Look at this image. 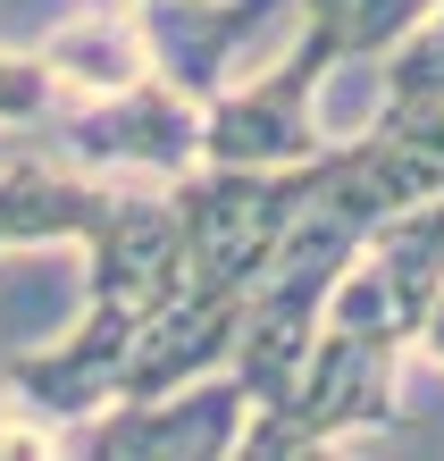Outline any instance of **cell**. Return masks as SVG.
Returning <instances> with one entry per match:
<instances>
[{"mask_svg":"<svg viewBox=\"0 0 444 461\" xmlns=\"http://www.w3.org/2000/svg\"><path fill=\"white\" fill-rule=\"evenodd\" d=\"M134 328H143V311L93 303V294H85V319H76L59 344L17 352V361L0 369V394H17L25 411L50 420L59 445H68V428H85L101 402L118 394V369H126V352H134Z\"/></svg>","mask_w":444,"mask_h":461,"instance_id":"obj_5","label":"cell"},{"mask_svg":"<svg viewBox=\"0 0 444 461\" xmlns=\"http://www.w3.org/2000/svg\"><path fill=\"white\" fill-rule=\"evenodd\" d=\"M436 17H444V0H436Z\"/></svg>","mask_w":444,"mask_h":461,"instance_id":"obj_13","label":"cell"},{"mask_svg":"<svg viewBox=\"0 0 444 461\" xmlns=\"http://www.w3.org/2000/svg\"><path fill=\"white\" fill-rule=\"evenodd\" d=\"M403 344H377V336H352V328H327L311 352H302L294 386L260 402L252 420H243V461H276V453H327L344 437H377V428L403 420Z\"/></svg>","mask_w":444,"mask_h":461,"instance_id":"obj_2","label":"cell"},{"mask_svg":"<svg viewBox=\"0 0 444 461\" xmlns=\"http://www.w3.org/2000/svg\"><path fill=\"white\" fill-rule=\"evenodd\" d=\"M411 352H420V361H436V369H444V294H436V303L420 311V328H411Z\"/></svg>","mask_w":444,"mask_h":461,"instance_id":"obj_12","label":"cell"},{"mask_svg":"<svg viewBox=\"0 0 444 461\" xmlns=\"http://www.w3.org/2000/svg\"><path fill=\"white\" fill-rule=\"evenodd\" d=\"M436 0H294V25L327 50H394Z\"/></svg>","mask_w":444,"mask_h":461,"instance_id":"obj_9","label":"cell"},{"mask_svg":"<svg viewBox=\"0 0 444 461\" xmlns=\"http://www.w3.org/2000/svg\"><path fill=\"white\" fill-rule=\"evenodd\" d=\"M0 453H42V461H59L68 445H59V428H50V420H34L17 394H0Z\"/></svg>","mask_w":444,"mask_h":461,"instance_id":"obj_11","label":"cell"},{"mask_svg":"<svg viewBox=\"0 0 444 461\" xmlns=\"http://www.w3.org/2000/svg\"><path fill=\"white\" fill-rule=\"evenodd\" d=\"M252 394L227 369L185 377L168 394H109L85 428H68V453H109V461H143V453H177V461H227L243 445Z\"/></svg>","mask_w":444,"mask_h":461,"instance_id":"obj_4","label":"cell"},{"mask_svg":"<svg viewBox=\"0 0 444 461\" xmlns=\"http://www.w3.org/2000/svg\"><path fill=\"white\" fill-rule=\"evenodd\" d=\"M311 202V159L294 168H235V159H193L168 176V210L185 235V285L252 294L268 260L285 252V235Z\"/></svg>","mask_w":444,"mask_h":461,"instance_id":"obj_1","label":"cell"},{"mask_svg":"<svg viewBox=\"0 0 444 461\" xmlns=\"http://www.w3.org/2000/svg\"><path fill=\"white\" fill-rule=\"evenodd\" d=\"M42 143L76 159L85 176H118V185H168L202 159V101H185L168 76H134L118 93L93 101H59L42 126Z\"/></svg>","mask_w":444,"mask_h":461,"instance_id":"obj_3","label":"cell"},{"mask_svg":"<svg viewBox=\"0 0 444 461\" xmlns=\"http://www.w3.org/2000/svg\"><path fill=\"white\" fill-rule=\"evenodd\" d=\"M50 110H59V85H50L42 50L0 42V134H42Z\"/></svg>","mask_w":444,"mask_h":461,"instance_id":"obj_10","label":"cell"},{"mask_svg":"<svg viewBox=\"0 0 444 461\" xmlns=\"http://www.w3.org/2000/svg\"><path fill=\"white\" fill-rule=\"evenodd\" d=\"M360 252H369V268L385 277L403 328H420V311L444 294V185H436V194H420V202H403L394 219H377Z\"/></svg>","mask_w":444,"mask_h":461,"instance_id":"obj_8","label":"cell"},{"mask_svg":"<svg viewBox=\"0 0 444 461\" xmlns=\"http://www.w3.org/2000/svg\"><path fill=\"white\" fill-rule=\"evenodd\" d=\"M109 202V176H85L50 143L0 159V260L9 252H50V243H85Z\"/></svg>","mask_w":444,"mask_h":461,"instance_id":"obj_6","label":"cell"},{"mask_svg":"<svg viewBox=\"0 0 444 461\" xmlns=\"http://www.w3.org/2000/svg\"><path fill=\"white\" fill-rule=\"evenodd\" d=\"M34 50H42L59 101H93V93H118V85H134V76H151L134 0H76Z\"/></svg>","mask_w":444,"mask_h":461,"instance_id":"obj_7","label":"cell"}]
</instances>
